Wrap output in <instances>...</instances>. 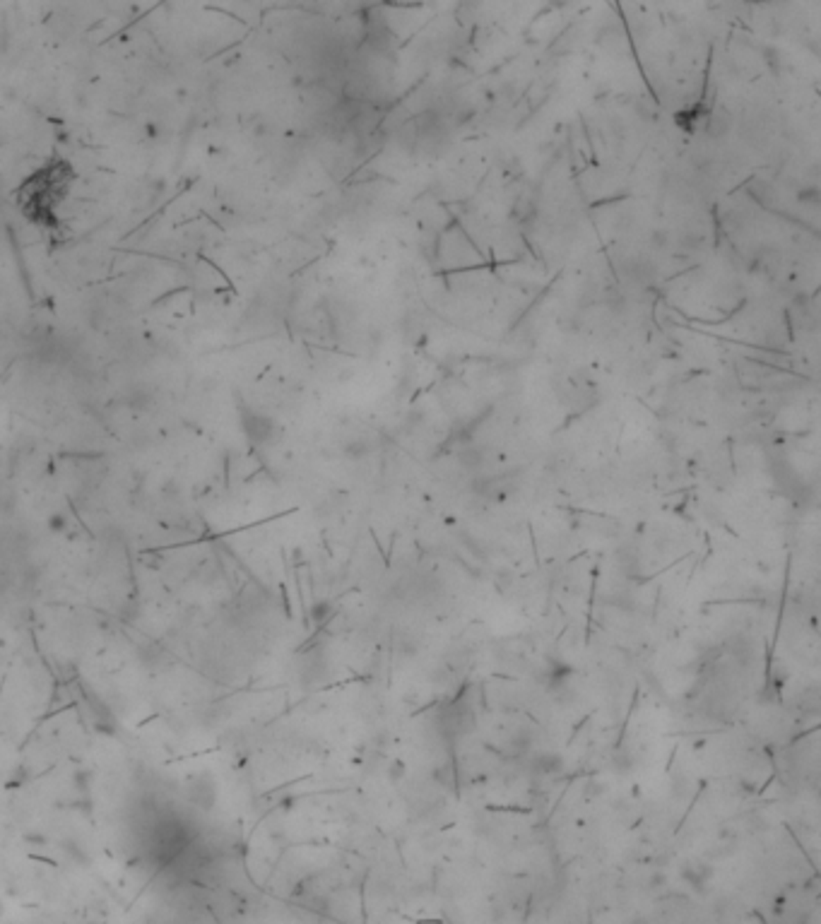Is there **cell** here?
<instances>
[{
    "label": "cell",
    "instance_id": "1",
    "mask_svg": "<svg viewBox=\"0 0 821 924\" xmlns=\"http://www.w3.org/2000/svg\"><path fill=\"white\" fill-rule=\"evenodd\" d=\"M70 181H73V169H70L63 159L39 169V171H34L32 176L19 186V191H17L19 207H22L24 214H29L34 222L41 224V217L53 212L56 205L65 198V191H68Z\"/></svg>",
    "mask_w": 821,
    "mask_h": 924
},
{
    "label": "cell",
    "instance_id": "2",
    "mask_svg": "<svg viewBox=\"0 0 821 924\" xmlns=\"http://www.w3.org/2000/svg\"><path fill=\"white\" fill-rule=\"evenodd\" d=\"M472 725H475V712L465 701L448 703L439 715V730L448 742H458L460 737H465Z\"/></svg>",
    "mask_w": 821,
    "mask_h": 924
},
{
    "label": "cell",
    "instance_id": "3",
    "mask_svg": "<svg viewBox=\"0 0 821 924\" xmlns=\"http://www.w3.org/2000/svg\"><path fill=\"white\" fill-rule=\"evenodd\" d=\"M244 431H246V436H248L253 443H258V445H268L270 440L275 438V422L273 419H268V417H263V414H258V412H248L246 414L244 419Z\"/></svg>",
    "mask_w": 821,
    "mask_h": 924
}]
</instances>
